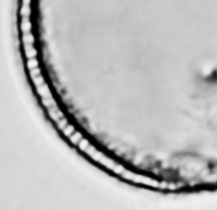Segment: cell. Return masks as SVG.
<instances>
[{"label": "cell", "instance_id": "cell-1", "mask_svg": "<svg viewBox=\"0 0 217 210\" xmlns=\"http://www.w3.org/2000/svg\"><path fill=\"white\" fill-rule=\"evenodd\" d=\"M49 114L51 117V118H53L57 122L60 120V118H64L62 112L60 110H58V108H57V105L53 106L49 109Z\"/></svg>", "mask_w": 217, "mask_h": 210}, {"label": "cell", "instance_id": "cell-2", "mask_svg": "<svg viewBox=\"0 0 217 210\" xmlns=\"http://www.w3.org/2000/svg\"><path fill=\"white\" fill-rule=\"evenodd\" d=\"M37 92H38V93H39L40 96H42V98H50V97H52L51 93V91L49 90L48 86L45 84V83L37 87Z\"/></svg>", "mask_w": 217, "mask_h": 210}, {"label": "cell", "instance_id": "cell-3", "mask_svg": "<svg viewBox=\"0 0 217 210\" xmlns=\"http://www.w3.org/2000/svg\"><path fill=\"white\" fill-rule=\"evenodd\" d=\"M21 30L24 33H28L30 32L31 28H32V24L29 21L28 17H24L22 19V23H21Z\"/></svg>", "mask_w": 217, "mask_h": 210}, {"label": "cell", "instance_id": "cell-4", "mask_svg": "<svg viewBox=\"0 0 217 210\" xmlns=\"http://www.w3.org/2000/svg\"><path fill=\"white\" fill-rule=\"evenodd\" d=\"M99 162L108 169H113V167L115 166V162L113 160H111V159L106 158V156H103L102 159H100Z\"/></svg>", "mask_w": 217, "mask_h": 210}, {"label": "cell", "instance_id": "cell-5", "mask_svg": "<svg viewBox=\"0 0 217 210\" xmlns=\"http://www.w3.org/2000/svg\"><path fill=\"white\" fill-rule=\"evenodd\" d=\"M34 37L33 35L28 32V33H24L23 35V42L24 44H33L34 42Z\"/></svg>", "mask_w": 217, "mask_h": 210}, {"label": "cell", "instance_id": "cell-6", "mask_svg": "<svg viewBox=\"0 0 217 210\" xmlns=\"http://www.w3.org/2000/svg\"><path fill=\"white\" fill-rule=\"evenodd\" d=\"M42 104L44 106L47 107V108H51L53 106L56 105V103L54 101V100L52 97L50 98H43L42 99Z\"/></svg>", "mask_w": 217, "mask_h": 210}, {"label": "cell", "instance_id": "cell-7", "mask_svg": "<svg viewBox=\"0 0 217 210\" xmlns=\"http://www.w3.org/2000/svg\"><path fill=\"white\" fill-rule=\"evenodd\" d=\"M82 138V135L80 132H75V134H73L72 136H70V140L72 144H77L79 143V141Z\"/></svg>", "mask_w": 217, "mask_h": 210}, {"label": "cell", "instance_id": "cell-8", "mask_svg": "<svg viewBox=\"0 0 217 210\" xmlns=\"http://www.w3.org/2000/svg\"><path fill=\"white\" fill-rule=\"evenodd\" d=\"M28 68L30 70H32L34 68H36L37 66H38V61L35 58H32V59H29L27 63Z\"/></svg>", "mask_w": 217, "mask_h": 210}, {"label": "cell", "instance_id": "cell-9", "mask_svg": "<svg viewBox=\"0 0 217 210\" xmlns=\"http://www.w3.org/2000/svg\"><path fill=\"white\" fill-rule=\"evenodd\" d=\"M31 9L29 6H23L21 9V14L23 17H28L30 16Z\"/></svg>", "mask_w": 217, "mask_h": 210}, {"label": "cell", "instance_id": "cell-10", "mask_svg": "<svg viewBox=\"0 0 217 210\" xmlns=\"http://www.w3.org/2000/svg\"><path fill=\"white\" fill-rule=\"evenodd\" d=\"M25 54H26V57L28 58V59H32V58H35V57L37 54V51L35 48H32L30 49H28V50H25Z\"/></svg>", "mask_w": 217, "mask_h": 210}, {"label": "cell", "instance_id": "cell-11", "mask_svg": "<svg viewBox=\"0 0 217 210\" xmlns=\"http://www.w3.org/2000/svg\"><path fill=\"white\" fill-rule=\"evenodd\" d=\"M32 80H33V82L37 87L39 86H41V85L44 84V79L42 78V76H41L40 75L32 78Z\"/></svg>", "mask_w": 217, "mask_h": 210}, {"label": "cell", "instance_id": "cell-12", "mask_svg": "<svg viewBox=\"0 0 217 210\" xmlns=\"http://www.w3.org/2000/svg\"><path fill=\"white\" fill-rule=\"evenodd\" d=\"M79 147L82 150H87V148L89 147V143H88V141L87 140H85V139H83L80 143H79Z\"/></svg>", "mask_w": 217, "mask_h": 210}, {"label": "cell", "instance_id": "cell-13", "mask_svg": "<svg viewBox=\"0 0 217 210\" xmlns=\"http://www.w3.org/2000/svg\"><path fill=\"white\" fill-rule=\"evenodd\" d=\"M104 156L103 155V154L102 153H101V152H99V151H95L94 153L91 155V158L94 159V160H95V161H98L99 162L100 161V159H102V157Z\"/></svg>", "mask_w": 217, "mask_h": 210}, {"label": "cell", "instance_id": "cell-14", "mask_svg": "<svg viewBox=\"0 0 217 210\" xmlns=\"http://www.w3.org/2000/svg\"><path fill=\"white\" fill-rule=\"evenodd\" d=\"M113 170L115 173H118V174H121V173H123L125 169H124V168L122 166V165H115V166L113 167Z\"/></svg>", "mask_w": 217, "mask_h": 210}, {"label": "cell", "instance_id": "cell-15", "mask_svg": "<svg viewBox=\"0 0 217 210\" xmlns=\"http://www.w3.org/2000/svg\"><path fill=\"white\" fill-rule=\"evenodd\" d=\"M63 130H64V133H65V135L70 136L71 135V133H72V132L74 131V128H73V126H70L69 125V126H66V127H65Z\"/></svg>", "mask_w": 217, "mask_h": 210}, {"label": "cell", "instance_id": "cell-16", "mask_svg": "<svg viewBox=\"0 0 217 210\" xmlns=\"http://www.w3.org/2000/svg\"><path fill=\"white\" fill-rule=\"evenodd\" d=\"M57 125H58V128L61 129H64L66 127L67 125V120L65 118H62L57 122Z\"/></svg>", "mask_w": 217, "mask_h": 210}, {"label": "cell", "instance_id": "cell-17", "mask_svg": "<svg viewBox=\"0 0 217 210\" xmlns=\"http://www.w3.org/2000/svg\"><path fill=\"white\" fill-rule=\"evenodd\" d=\"M30 75L32 78H34V77H36V76H38V75H40V69L38 68H34V69L31 70Z\"/></svg>", "mask_w": 217, "mask_h": 210}, {"label": "cell", "instance_id": "cell-18", "mask_svg": "<svg viewBox=\"0 0 217 210\" xmlns=\"http://www.w3.org/2000/svg\"><path fill=\"white\" fill-rule=\"evenodd\" d=\"M95 151H96V149H95L93 146H89V147L87 148V150H85V152L88 154H89L90 157H91V155H92Z\"/></svg>", "mask_w": 217, "mask_h": 210}, {"label": "cell", "instance_id": "cell-19", "mask_svg": "<svg viewBox=\"0 0 217 210\" xmlns=\"http://www.w3.org/2000/svg\"><path fill=\"white\" fill-rule=\"evenodd\" d=\"M31 3V0H23V4L24 6H29Z\"/></svg>", "mask_w": 217, "mask_h": 210}]
</instances>
